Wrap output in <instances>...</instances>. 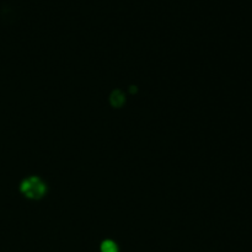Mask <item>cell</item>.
I'll use <instances>...</instances> for the list:
<instances>
[{
    "label": "cell",
    "instance_id": "1",
    "mask_svg": "<svg viewBox=\"0 0 252 252\" xmlns=\"http://www.w3.org/2000/svg\"><path fill=\"white\" fill-rule=\"evenodd\" d=\"M21 192L27 198L39 199L47 193V185L39 177H29L21 184Z\"/></svg>",
    "mask_w": 252,
    "mask_h": 252
},
{
    "label": "cell",
    "instance_id": "2",
    "mask_svg": "<svg viewBox=\"0 0 252 252\" xmlns=\"http://www.w3.org/2000/svg\"><path fill=\"white\" fill-rule=\"evenodd\" d=\"M101 252H118L117 244L112 240H105L101 244Z\"/></svg>",
    "mask_w": 252,
    "mask_h": 252
},
{
    "label": "cell",
    "instance_id": "3",
    "mask_svg": "<svg viewBox=\"0 0 252 252\" xmlns=\"http://www.w3.org/2000/svg\"><path fill=\"white\" fill-rule=\"evenodd\" d=\"M111 101H112L113 106H121L123 102H125V97L121 95L120 91H115L111 96Z\"/></svg>",
    "mask_w": 252,
    "mask_h": 252
}]
</instances>
